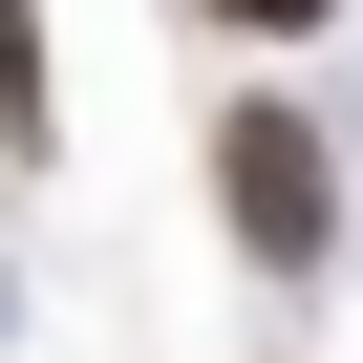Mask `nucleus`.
I'll use <instances>...</instances> for the list:
<instances>
[{
  "label": "nucleus",
  "mask_w": 363,
  "mask_h": 363,
  "mask_svg": "<svg viewBox=\"0 0 363 363\" xmlns=\"http://www.w3.org/2000/svg\"><path fill=\"white\" fill-rule=\"evenodd\" d=\"M214 235L257 257V278H342V150H320V107L299 86H214Z\"/></svg>",
  "instance_id": "1"
},
{
  "label": "nucleus",
  "mask_w": 363,
  "mask_h": 363,
  "mask_svg": "<svg viewBox=\"0 0 363 363\" xmlns=\"http://www.w3.org/2000/svg\"><path fill=\"white\" fill-rule=\"evenodd\" d=\"M214 22H235V43H320L342 0H214Z\"/></svg>",
  "instance_id": "3"
},
{
  "label": "nucleus",
  "mask_w": 363,
  "mask_h": 363,
  "mask_svg": "<svg viewBox=\"0 0 363 363\" xmlns=\"http://www.w3.org/2000/svg\"><path fill=\"white\" fill-rule=\"evenodd\" d=\"M65 150V65H43V0H0V171Z\"/></svg>",
  "instance_id": "2"
}]
</instances>
